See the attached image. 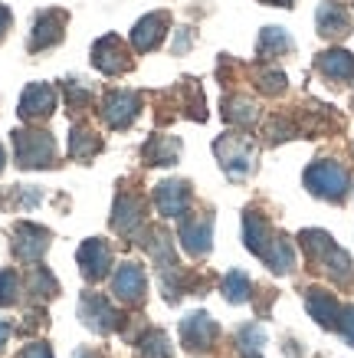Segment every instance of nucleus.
Returning a JSON list of instances; mask_svg holds the SVG:
<instances>
[{
    "instance_id": "obj_5",
    "label": "nucleus",
    "mask_w": 354,
    "mask_h": 358,
    "mask_svg": "<svg viewBox=\"0 0 354 358\" xmlns=\"http://www.w3.org/2000/svg\"><path fill=\"white\" fill-rule=\"evenodd\" d=\"M108 263H112V253H108V247L98 243V240H89L86 247L79 250V266H82V273L92 276V280L108 270Z\"/></svg>"
},
{
    "instance_id": "obj_14",
    "label": "nucleus",
    "mask_w": 354,
    "mask_h": 358,
    "mask_svg": "<svg viewBox=\"0 0 354 358\" xmlns=\"http://www.w3.org/2000/svg\"><path fill=\"white\" fill-rule=\"evenodd\" d=\"M82 319H86L89 326L102 329V332L115 326V313H112V306H108L105 299H98V296H86V299H82Z\"/></svg>"
},
{
    "instance_id": "obj_13",
    "label": "nucleus",
    "mask_w": 354,
    "mask_h": 358,
    "mask_svg": "<svg viewBox=\"0 0 354 358\" xmlns=\"http://www.w3.org/2000/svg\"><path fill=\"white\" fill-rule=\"evenodd\" d=\"M158 207H161V214H168V217L184 214V207H187V187L177 185V181L161 185L158 187Z\"/></svg>"
},
{
    "instance_id": "obj_16",
    "label": "nucleus",
    "mask_w": 354,
    "mask_h": 358,
    "mask_svg": "<svg viewBox=\"0 0 354 358\" xmlns=\"http://www.w3.org/2000/svg\"><path fill=\"white\" fill-rule=\"evenodd\" d=\"M164 33V13H154V17H145V20L135 27V46L138 50H151V46H158V40H161Z\"/></svg>"
},
{
    "instance_id": "obj_1",
    "label": "nucleus",
    "mask_w": 354,
    "mask_h": 358,
    "mask_svg": "<svg viewBox=\"0 0 354 358\" xmlns=\"http://www.w3.org/2000/svg\"><path fill=\"white\" fill-rule=\"evenodd\" d=\"M305 187L325 201H341L348 191V171L338 162H318L305 171Z\"/></svg>"
},
{
    "instance_id": "obj_27",
    "label": "nucleus",
    "mask_w": 354,
    "mask_h": 358,
    "mask_svg": "<svg viewBox=\"0 0 354 358\" xmlns=\"http://www.w3.org/2000/svg\"><path fill=\"white\" fill-rule=\"evenodd\" d=\"M243 342H246V348H259V342H263V329H256V326L243 329Z\"/></svg>"
},
{
    "instance_id": "obj_29",
    "label": "nucleus",
    "mask_w": 354,
    "mask_h": 358,
    "mask_svg": "<svg viewBox=\"0 0 354 358\" xmlns=\"http://www.w3.org/2000/svg\"><path fill=\"white\" fill-rule=\"evenodd\" d=\"M7 338H10V322H3V319H0V348L7 345Z\"/></svg>"
},
{
    "instance_id": "obj_7",
    "label": "nucleus",
    "mask_w": 354,
    "mask_h": 358,
    "mask_svg": "<svg viewBox=\"0 0 354 358\" xmlns=\"http://www.w3.org/2000/svg\"><path fill=\"white\" fill-rule=\"evenodd\" d=\"M135 112H138V102H135L131 92H115V96L105 99V119H108V125H115V129H121L125 122L135 119Z\"/></svg>"
},
{
    "instance_id": "obj_31",
    "label": "nucleus",
    "mask_w": 354,
    "mask_h": 358,
    "mask_svg": "<svg viewBox=\"0 0 354 358\" xmlns=\"http://www.w3.org/2000/svg\"><path fill=\"white\" fill-rule=\"evenodd\" d=\"M266 3H279V7H286V3H292V0H266Z\"/></svg>"
},
{
    "instance_id": "obj_24",
    "label": "nucleus",
    "mask_w": 354,
    "mask_h": 358,
    "mask_svg": "<svg viewBox=\"0 0 354 358\" xmlns=\"http://www.w3.org/2000/svg\"><path fill=\"white\" fill-rule=\"evenodd\" d=\"M145 358H171V348H168V338L154 336L148 338V348H145Z\"/></svg>"
},
{
    "instance_id": "obj_8",
    "label": "nucleus",
    "mask_w": 354,
    "mask_h": 358,
    "mask_svg": "<svg viewBox=\"0 0 354 358\" xmlns=\"http://www.w3.org/2000/svg\"><path fill=\"white\" fill-rule=\"evenodd\" d=\"M318 69L328 79H354V56L344 50H328L318 56Z\"/></svg>"
},
{
    "instance_id": "obj_20",
    "label": "nucleus",
    "mask_w": 354,
    "mask_h": 358,
    "mask_svg": "<svg viewBox=\"0 0 354 358\" xmlns=\"http://www.w3.org/2000/svg\"><path fill=\"white\" fill-rule=\"evenodd\" d=\"M223 293H226L230 303H246L249 299V276L246 273H239V270H233L223 280Z\"/></svg>"
},
{
    "instance_id": "obj_9",
    "label": "nucleus",
    "mask_w": 354,
    "mask_h": 358,
    "mask_svg": "<svg viewBox=\"0 0 354 358\" xmlns=\"http://www.w3.org/2000/svg\"><path fill=\"white\" fill-rule=\"evenodd\" d=\"M46 250V230L33 227V224H20L17 227V253L23 260H36Z\"/></svg>"
},
{
    "instance_id": "obj_22",
    "label": "nucleus",
    "mask_w": 354,
    "mask_h": 358,
    "mask_svg": "<svg viewBox=\"0 0 354 358\" xmlns=\"http://www.w3.org/2000/svg\"><path fill=\"white\" fill-rule=\"evenodd\" d=\"M17 276H13L10 270H0V306H7V303H13L17 299Z\"/></svg>"
},
{
    "instance_id": "obj_6",
    "label": "nucleus",
    "mask_w": 354,
    "mask_h": 358,
    "mask_svg": "<svg viewBox=\"0 0 354 358\" xmlns=\"http://www.w3.org/2000/svg\"><path fill=\"white\" fill-rule=\"evenodd\" d=\"M315 20H318V33H325V36H344L351 30V20H348L344 7H338V3H322Z\"/></svg>"
},
{
    "instance_id": "obj_26",
    "label": "nucleus",
    "mask_w": 354,
    "mask_h": 358,
    "mask_svg": "<svg viewBox=\"0 0 354 358\" xmlns=\"http://www.w3.org/2000/svg\"><path fill=\"white\" fill-rule=\"evenodd\" d=\"M338 326H341V336L354 345V306H348V309L341 313V319H338Z\"/></svg>"
},
{
    "instance_id": "obj_32",
    "label": "nucleus",
    "mask_w": 354,
    "mask_h": 358,
    "mask_svg": "<svg viewBox=\"0 0 354 358\" xmlns=\"http://www.w3.org/2000/svg\"><path fill=\"white\" fill-rule=\"evenodd\" d=\"M0 168H3V152H0Z\"/></svg>"
},
{
    "instance_id": "obj_4",
    "label": "nucleus",
    "mask_w": 354,
    "mask_h": 358,
    "mask_svg": "<svg viewBox=\"0 0 354 358\" xmlns=\"http://www.w3.org/2000/svg\"><path fill=\"white\" fill-rule=\"evenodd\" d=\"M181 336H184V345L187 348H207L216 338V326H214V319H210V315L193 313V315L184 319Z\"/></svg>"
},
{
    "instance_id": "obj_2",
    "label": "nucleus",
    "mask_w": 354,
    "mask_h": 358,
    "mask_svg": "<svg viewBox=\"0 0 354 358\" xmlns=\"http://www.w3.org/2000/svg\"><path fill=\"white\" fill-rule=\"evenodd\" d=\"M17 162L23 168H40L53 158V141L43 131H17Z\"/></svg>"
},
{
    "instance_id": "obj_19",
    "label": "nucleus",
    "mask_w": 354,
    "mask_h": 358,
    "mask_svg": "<svg viewBox=\"0 0 354 358\" xmlns=\"http://www.w3.org/2000/svg\"><path fill=\"white\" fill-rule=\"evenodd\" d=\"M289 46H292L289 33H282L279 27H266L263 36H259V53L263 56H276V53H282V50H289Z\"/></svg>"
},
{
    "instance_id": "obj_25",
    "label": "nucleus",
    "mask_w": 354,
    "mask_h": 358,
    "mask_svg": "<svg viewBox=\"0 0 354 358\" xmlns=\"http://www.w3.org/2000/svg\"><path fill=\"white\" fill-rule=\"evenodd\" d=\"M89 131H75V138H73V155H79V158H86L92 148H96V138H86Z\"/></svg>"
},
{
    "instance_id": "obj_21",
    "label": "nucleus",
    "mask_w": 354,
    "mask_h": 358,
    "mask_svg": "<svg viewBox=\"0 0 354 358\" xmlns=\"http://www.w3.org/2000/svg\"><path fill=\"white\" fill-rule=\"evenodd\" d=\"M50 20H53V13L36 23V33H33V46H50V43H56V40L63 36V30H59V27H63V20L56 23V27H53Z\"/></svg>"
},
{
    "instance_id": "obj_30",
    "label": "nucleus",
    "mask_w": 354,
    "mask_h": 358,
    "mask_svg": "<svg viewBox=\"0 0 354 358\" xmlns=\"http://www.w3.org/2000/svg\"><path fill=\"white\" fill-rule=\"evenodd\" d=\"M7 20H10V13L3 10V7H0V33H3V27H7Z\"/></svg>"
},
{
    "instance_id": "obj_23",
    "label": "nucleus",
    "mask_w": 354,
    "mask_h": 358,
    "mask_svg": "<svg viewBox=\"0 0 354 358\" xmlns=\"http://www.w3.org/2000/svg\"><path fill=\"white\" fill-rule=\"evenodd\" d=\"M226 115L236 122H243V125H249V122L256 119V109H253V102H246V99H236L233 109H226Z\"/></svg>"
},
{
    "instance_id": "obj_11",
    "label": "nucleus",
    "mask_w": 354,
    "mask_h": 358,
    "mask_svg": "<svg viewBox=\"0 0 354 358\" xmlns=\"http://www.w3.org/2000/svg\"><path fill=\"white\" fill-rule=\"evenodd\" d=\"M305 303H309V313L315 315V322H322V326H334L341 319V309L334 303V296L322 293V289H311Z\"/></svg>"
},
{
    "instance_id": "obj_10",
    "label": "nucleus",
    "mask_w": 354,
    "mask_h": 358,
    "mask_svg": "<svg viewBox=\"0 0 354 358\" xmlns=\"http://www.w3.org/2000/svg\"><path fill=\"white\" fill-rule=\"evenodd\" d=\"M50 109H53V89L50 86L36 83V86H30L27 92H23L20 112L27 115V119H33V115H46Z\"/></svg>"
},
{
    "instance_id": "obj_15",
    "label": "nucleus",
    "mask_w": 354,
    "mask_h": 358,
    "mask_svg": "<svg viewBox=\"0 0 354 358\" xmlns=\"http://www.w3.org/2000/svg\"><path fill=\"white\" fill-rule=\"evenodd\" d=\"M96 66L98 69H105V73H121V69H125L121 43H118L115 36H105V40L96 46Z\"/></svg>"
},
{
    "instance_id": "obj_18",
    "label": "nucleus",
    "mask_w": 354,
    "mask_h": 358,
    "mask_svg": "<svg viewBox=\"0 0 354 358\" xmlns=\"http://www.w3.org/2000/svg\"><path fill=\"white\" fill-rule=\"evenodd\" d=\"M246 247L259 257H266V250L272 247V237H269V227L266 220L259 214H246Z\"/></svg>"
},
{
    "instance_id": "obj_3",
    "label": "nucleus",
    "mask_w": 354,
    "mask_h": 358,
    "mask_svg": "<svg viewBox=\"0 0 354 358\" xmlns=\"http://www.w3.org/2000/svg\"><path fill=\"white\" fill-rule=\"evenodd\" d=\"M216 155L223 162L226 174L230 178H243L249 171V162H253V148H249L246 138H236V135H226V138L216 141Z\"/></svg>"
},
{
    "instance_id": "obj_28",
    "label": "nucleus",
    "mask_w": 354,
    "mask_h": 358,
    "mask_svg": "<svg viewBox=\"0 0 354 358\" xmlns=\"http://www.w3.org/2000/svg\"><path fill=\"white\" fill-rule=\"evenodd\" d=\"M20 358H53V355H50V348H46V345H30Z\"/></svg>"
},
{
    "instance_id": "obj_12",
    "label": "nucleus",
    "mask_w": 354,
    "mask_h": 358,
    "mask_svg": "<svg viewBox=\"0 0 354 358\" xmlns=\"http://www.w3.org/2000/svg\"><path fill=\"white\" fill-rule=\"evenodd\" d=\"M115 293L125 296V299H141L145 293V273L135 266V263H125L115 276Z\"/></svg>"
},
{
    "instance_id": "obj_17",
    "label": "nucleus",
    "mask_w": 354,
    "mask_h": 358,
    "mask_svg": "<svg viewBox=\"0 0 354 358\" xmlns=\"http://www.w3.org/2000/svg\"><path fill=\"white\" fill-rule=\"evenodd\" d=\"M181 240L191 253H207L210 250V220H193L181 227Z\"/></svg>"
}]
</instances>
